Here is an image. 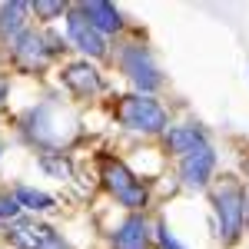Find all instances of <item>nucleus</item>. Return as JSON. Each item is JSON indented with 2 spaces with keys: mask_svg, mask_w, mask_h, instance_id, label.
Instances as JSON below:
<instances>
[{
  "mask_svg": "<svg viewBox=\"0 0 249 249\" xmlns=\"http://www.w3.org/2000/svg\"><path fill=\"white\" fill-rule=\"evenodd\" d=\"M100 179H103V186L113 193L123 206H130V210L146 206V186L126 170V163H120L113 156H103L100 160Z\"/></svg>",
  "mask_w": 249,
  "mask_h": 249,
  "instance_id": "20e7f679",
  "label": "nucleus"
},
{
  "mask_svg": "<svg viewBox=\"0 0 249 249\" xmlns=\"http://www.w3.org/2000/svg\"><path fill=\"white\" fill-rule=\"evenodd\" d=\"M80 14L90 20L100 34H116L123 27L120 10H116L113 3H107V0H87V3H80Z\"/></svg>",
  "mask_w": 249,
  "mask_h": 249,
  "instance_id": "9d476101",
  "label": "nucleus"
},
{
  "mask_svg": "<svg viewBox=\"0 0 249 249\" xmlns=\"http://www.w3.org/2000/svg\"><path fill=\"white\" fill-rule=\"evenodd\" d=\"M14 199L20 203V210H34V213H43L53 206V196H47V193H40V190H30V186H17Z\"/></svg>",
  "mask_w": 249,
  "mask_h": 249,
  "instance_id": "4468645a",
  "label": "nucleus"
},
{
  "mask_svg": "<svg viewBox=\"0 0 249 249\" xmlns=\"http://www.w3.org/2000/svg\"><path fill=\"white\" fill-rule=\"evenodd\" d=\"M116 120H120L126 130H136V133H163V126H166L163 107L146 93L123 96V100L116 103Z\"/></svg>",
  "mask_w": 249,
  "mask_h": 249,
  "instance_id": "f03ea898",
  "label": "nucleus"
},
{
  "mask_svg": "<svg viewBox=\"0 0 249 249\" xmlns=\"http://www.w3.org/2000/svg\"><path fill=\"white\" fill-rule=\"evenodd\" d=\"M150 246V226L143 216H130L113 232V249H146Z\"/></svg>",
  "mask_w": 249,
  "mask_h": 249,
  "instance_id": "9b49d317",
  "label": "nucleus"
},
{
  "mask_svg": "<svg viewBox=\"0 0 249 249\" xmlns=\"http://www.w3.org/2000/svg\"><path fill=\"white\" fill-rule=\"evenodd\" d=\"M57 153H43V170H50V173H60V176H67L70 173V163L63 160V153H60V160H53Z\"/></svg>",
  "mask_w": 249,
  "mask_h": 249,
  "instance_id": "f3484780",
  "label": "nucleus"
},
{
  "mask_svg": "<svg viewBox=\"0 0 249 249\" xmlns=\"http://www.w3.org/2000/svg\"><path fill=\"white\" fill-rule=\"evenodd\" d=\"M23 133L30 136L37 146L43 150H53V146H63V143H70L73 133H77V126H73V120L57 110V107H37V110H30L27 120H23Z\"/></svg>",
  "mask_w": 249,
  "mask_h": 249,
  "instance_id": "f257e3e1",
  "label": "nucleus"
},
{
  "mask_svg": "<svg viewBox=\"0 0 249 249\" xmlns=\"http://www.w3.org/2000/svg\"><path fill=\"white\" fill-rule=\"evenodd\" d=\"M163 143H166V150L170 153H193V150H199V146H206V133L199 130V126H173L170 133L163 136Z\"/></svg>",
  "mask_w": 249,
  "mask_h": 249,
  "instance_id": "f8f14e48",
  "label": "nucleus"
},
{
  "mask_svg": "<svg viewBox=\"0 0 249 249\" xmlns=\"http://www.w3.org/2000/svg\"><path fill=\"white\" fill-rule=\"evenodd\" d=\"M27 10H30V3H3L0 7V40L3 43H14V40L23 34V17H27Z\"/></svg>",
  "mask_w": 249,
  "mask_h": 249,
  "instance_id": "ddd939ff",
  "label": "nucleus"
},
{
  "mask_svg": "<svg viewBox=\"0 0 249 249\" xmlns=\"http://www.w3.org/2000/svg\"><path fill=\"white\" fill-rule=\"evenodd\" d=\"M213 170H216V153H213V146H199V150H193V153L183 156V163H179V179H183V186H190V190H203V186L210 183Z\"/></svg>",
  "mask_w": 249,
  "mask_h": 249,
  "instance_id": "6e6552de",
  "label": "nucleus"
},
{
  "mask_svg": "<svg viewBox=\"0 0 249 249\" xmlns=\"http://www.w3.org/2000/svg\"><path fill=\"white\" fill-rule=\"evenodd\" d=\"M7 93H10V80H7L3 73H0V103L7 100Z\"/></svg>",
  "mask_w": 249,
  "mask_h": 249,
  "instance_id": "aec40b11",
  "label": "nucleus"
},
{
  "mask_svg": "<svg viewBox=\"0 0 249 249\" xmlns=\"http://www.w3.org/2000/svg\"><path fill=\"white\" fill-rule=\"evenodd\" d=\"M17 213H20V203L10 193H0V219H14Z\"/></svg>",
  "mask_w": 249,
  "mask_h": 249,
  "instance_id": "a211bd4d",
  "label": "nucleus"
},
{
  "mask_svg": "<svg viewBox=\"0 0 249 249\" xmlns=\"http://www.w3.org/2000/svg\"><path fill=\"white\" fill-rule=\"evenodd\" d=\"M246 223H249V199H246Z\"/></svg>",
  "mask_w": 249,
  "mask_h": 249,
  "instance_id": "412c9836",
  "label": "nucleus"
},
{
  "mask_svg": "<svg viewBox=\"0 0 249 249\" xmlns=\"http://www.w3.org/2000/svg\"><path fill=\"white\" fill-rule=\"evenodd\" d=\"M213 206H216L223 243H236L243 226H246V193L230 179V183H223L219 190L213 193Z\"/></svg>",
  "mask_w": 249,
  "mask_h": 249,
  "instance_id": "7ed1b4c3",
  "label": "nucleus"
},
{
  "mask_svg": "<svg viewBox=\"0 0 249 249\" xmlns=\"http://www.w3.org/2000/svg\"><path fill=\"white\" fill-rule=\"evenodd\" d=\"M10 53H14V63L20 70H30L37 73L43 70L50 57H53V47H50V37L47 34H37V30H23L14 43H10Z\"/></svg>",
  "mask_w": 249,
  "mask_h": 249,
  "instance_id": "423d86ee",
  "label": "nucleus"
},
{
  "mask_svg": "<svg viewBox=\"0 0 249 249\" xmlns=\"http://www.w3.org/2000/svg\"><path fill=\"white\" fill-rule=\"evenodd\" d=\"M120 67H123V73L133 80L143 93H153L156 87L163 83L160 67L153 63V53H150L143 43H123V50H120Z\"/></svg>",
  "mask_w": 249,
  "mask_h": 249,
  "instance_id": "39448f33",
  "label": "nucleus"
},
{
  "mask_svg": "<svg viewBox=\"0 0 249 249\" xmlns=\"http://www.w3.org/2000/svg\"><path fill=\"white\" fill-rule=\"evenodd\" d=\"M156 232H160V243H163V249H183V246H179V243H176V239L170 236V230H166L163 223L156 226Z\"/></svg>",
  "mask_w": 249,
  "mask_h": 249,
  "instance_id": "6ab92c4d",
  "label": "nucleus"
},
{
  "mask_svg": "<svg viewBox=\"0 0 249 249\" xmlns=\"http://www.w3.org/2000/svg\"><path fill=\"white\" fill-rule=\"evenodd\" d=\"M37 249H67V243H63V239H60L50 226H40V243H37Z\"/></svg>",
  "mask_w": 249,
  "mask_h": 249,
  "instance_id": "dca6fc26",
  "label": "nucleus"
},
{
  "mask_svg": "<svg viewBox=\"0 0 249 249\" xmlns=\"http://www.w3.org/2000/svg\"><path fill=\"white\" fill-rule=\"evenodd\" d=\"M60 77H63V87L77 96L103 93V77L96 73V67H90V63H70V67H63Z\"/></svg>",
  "mask_w": 249,
  "mask_h": 249,
  "instance_id": "1a4fd4ad",
  "label": "nucleus"
},
{
  "mask_svg": "<svg viewBox=\"0 0 249 249\" xmlns=\"http://www.w3.org/2000/svg\"><path fill=\"white\" fill-rule=\"evenodd\" d=\"M30 10L37 14V20H53L67 10V3L63 0H37V3H30Z\"/></svg>",
  "mask_w": 249,
  "mask_h": 249,
  "instance_id": "2eb2a0df",
  "label": "nucleus"
},
{
  "mask_svg": "<svg viewBox=\"0 0 249 249\" xmlns=\"http://www.w3.org/2000/svg\"><path fill=\"white\" fill-rule=\"evenodd\" d=\"M67 34H70V43H73L77 50H83V53H90V57H103V53H107V40H103V34L80 14V7L67 14Z\"/></svg>",
  "mask_w": 249,
  "mask_h": 249,
  "instance_id": "0eeeda50",
  "label": "nucleus"
}]
</instances>
